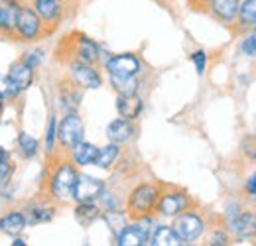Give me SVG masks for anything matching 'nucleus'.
Here are the masks:
<instances>
[{"mask_svg": "<svg viewBox=\"0 0 256 246\" xmlns=\"http://www.w3.org/2000/svg\"><path fill=\"white\" fill-rule=\"evenodd\" d=\"M242 52H244L246 56H250V58H256V28H254V32L242 42Z\"/></svg>", "mask_w": 256, "mask_h": 246, "instance_id": "obj_32", "label": "nucleus"}, {"mask_svg": "<svg viewBox=\"0 0 256 246\" xmlns=\"http://www.w3.org/2000/svg\"><path fill=\"white\" fill-rule=\"evenodd\" d=\"M14 246H26V240L24 238H20V236H14V242H12Z\"/></svg>", "mask_w": 256, "mask_h": 246, "instance_id": "obj_38", "label": "nucleus"}, {"mask_svg": "<svg viewBox=\"0 0 256 246\" xmlns=\"http://www.w3.org/2000/svg\"><path fill=\"white\" fill-rule=\"evenodd\" d=\"M14 172H16V164L10 160V152L0 148V182L12 180Z\"/></svg>", "mask_w": 256, "mask_h": 246, "instance_id": "obj_30", "label": "nucleus"}, {"mask_svg": "<svg viewBox=\"0 0 256 246\" xmlns=\"http://www.w3.org/2000/svg\"><path fill=\"white\" fill-rule=\"evenodd\" d=\"M192 197L186 189L180 187H172L168 191H160L158 203H156V211L162 216H178L180 213L188 211L192 207Z\"/></svg>", "mask_w": 256, "mask_h": 246, "instance_id": "obj_7", "label": "nucleus"}, {"mask_svg": "<svg viewBox=\"0 0 256 246\" xmlns=\"http://www.w3.org/2000/svg\"><path fill=\"white\" fill-rule=\"evenodd\" d=\"M118 156H120V144L110 142L108 146H104V148L98 150V156H96V160H95V166L96 168H100V170H110V168L116 164Z\"/></svg>", "mask_w": 256, "mask_h": 246, "instance_id": "obj_25", "label": "nucleus"}, {"mask_svg": "<svg viewBox=\"0 0 256 246\" xmlns=\"http://www.w3.org/2000/svg\"><path fill=\"white\" fill-rule=\"evenodd\" d=\"M246 193H248V195H256V174L250 176L248 182H246Z\"/></svg>", "mask_w": 256, "mask_h": 246, "instance_id": "obj_35", "label": "nucleus"}, {"mask_svg": "<svg viewBox=\"0 0 256 246\" xmlns=\"http://www.w3.org/2000/svg\"><path fill=\"white\" fill-rule=\"evenodd\" d=\"M226 242H228V238L223 230H215L213 236L209 238V244H226Z\"/></svg>", "mask_w": 256, "mask_h": 246, "instance_id": "obj_34", "label": "nucleus"}, {"mask_svg": "<svg viewBox=\"0 0 256 246\" xmlns=\"http://www.w3.org/2000/svg\"><path fill=\"white\" fill-rule=\"evenodd\" d=\"M172 226H174V230H176V234L180 236L182 242H193V240H197L203 234L205 220L197 213H193V211L188 209V211H184V213H180V215L176 216Z\"/></svg>", "mask_w": 256, "mask_h": 246, "instance_id": "obj_8", "label": "nucleus"}, {"mask_svg": "<svg viewBox=\"0 0 256 246\" xmlns=\"http://www.w3.org/2000/svg\"><path fill=\"white\" fill-rule=\"evenodd\" d=\"M77 168L71 160V156H62L58 150L52 156H48V166H46V176L42 184V193L46 199L52 203H67L73 199V187L77 182Z\"/></svg>", "mask_w": 256, "mask_h": 246, "instance_id": "obj_1", "label": "nucleus"}, {"mask_svg": "<svg viewBox=\"0 0 256 246\" xmlns=\"http://www.w3.org/2000/svg\"><path fill=\"white\" fill-rule=\"evenodd\" d=\"M140 69H142V62L134 54H118L106 62L108 75H114V77H136Z\"/></svg>", "mask_w": 256, "mask_h": 246, "instance_id": "obj_11", "label": "nucleus"}, {"mask_svg": "<svg viewBox=\"0 0 256 246\" xmlns=\"http://www.w3.org/2000/svg\"><path fill=\"white\" fill-rule=\"evenodd\" d=\"M209 2H211V0H190V4H192L193 8H201V6L205 8Z\"/></svg>", "mask_w": 256, "mask_h": 246, "instance_id": "obj_36", "label": "nucleus"}, {"mask_svg": "<svg viewBox=\"0 0 256 246\" xmlns=\"http://www.w3.org/2000/svg\"><path fill=\"white\" fill-rule=\"evenodd\" d=\"M142 108H144V102L138 94H118V98H116V110L126 120L138 118Z\"/></svg>", "mask_w": 256, "mask_h": 246, "instance_id": "obj_19", "label": "nucleus"}, {"mask_svg": "<svg viewBox=\"0 0 256 246\" xmlns=\"http://www.w3.org/2000/svg\"><path fill=\"white\" fill-rule=\"evenodd\" d=\"M192 62L195 65V71H197V75H203V71H205V65H207V54L203 52V50H197V52H193L192 54Z\"/></svg>", "mask_w": 256, "mask_h": 246, "instance_id": "obj_31", "label": "nucleus"}, {"mask_svg": "<svg viewBox=\"0 0 256 246\" xmlns=\"http://www.w3.org/2000/svg\"><path fill=\"white\" fill-rule=\"evenodd\" d=\"M14 36L26 44L44 40L48 36L46 28H44V22L40 20V16L36 14L32 6L20 4L18 12H16V22H14Z\"/></svg>", "mask_w": 256, "mask_h": 246, "instance_id": "obj_4", "label": "nucleus"}, {"mask_svg": "<svg viewBox=\"0 0 256 246\" xmlns=\"http://www.w3.org/2000/svg\"><path fill=\"white\" fill-rule=\"evenodd\" d=\"M58 96H60V104L65 112L77 110L79 102H81V87L69 77L58 85Z\"/></svg>", "mask_w": 256, "mask_h": 246, "instance_id": "obj_15", "label": "nucleus"}, {"mask_svg": "<svg viewBox=\"0 0 256 246\" xmlns=\"http://www.w3.org/2000/svg\"><path fill=\"white\" fill-rule=\"evenodd\" d=\"M4 106H6V96H4V92H0V116L4 112Z\"/></svg>", "mask_w": 256, "mask_h": 246, "instance_id": "obj_37", "label": "nucleus"}, {"mask_svg": "<svg viewBox=\"0 0 256 246\" xmlns=\"http://www.w3.org/2000/svg\"><path fill=\"white\" fill-rule=\"evenodd\" d=\"M69 77L81 87V89H98L102 85V79L91 63L73 62L69 63Z\"/></svg>", "mask_w": 256, "mask_h": 246, "instance_id": "obj_12", "label": "nucleus"}, {"mask_svg": "<svg viewBox=\"0 0 256 246\" xmlns=\"http://www.w3.org/2000/svg\"><path fill=\"white\" fill-rule=\"evenodd\" d=\"M26 226H28V218H26L24 211L12 209L6 215L0 216V232H4L8 236H20Z\"/></svg>", "mask_w": 256, "mask_h": 246, "instance_id": "obj_17", "label": "nucleus"}, {"mask_svg": "<svg viewBox=\"0 0 256 246\" xmlns=\"http://www.w3.org/2000/svg\"><path fill=\"white\" fill-rule=\"evenodd\" d=\"M58 118L52 114L48 120V128H46V154L52 156L58 148Z\"/></svg>", "mask_w": 256, "mask_h": 246, "instance_id": "obj_29", "label": "nucleus"}, {"mask_svg": "<svg viewBox=\"0 0 256 246\" xmlns=\"http://www.w3.org/2000/svg\"><path fill=\"white\" fill-rule=\"evenodd\" d=\"M30 6L36 10L40 20L44 22V28H46L48 36L54 34V30H58V26H60V22L64 18V0H32Z\"/></svg>", "mask_w": 256, "mask_h": 246, "instance_id": "obj_9", "label": "nucleus"}, {"mask_svg": "<svg viewBox=\"0 0 256 246\" xmlns=\"http://www.w3.org/2000/svg\"><path fill=\"white\" fill-rule=\"evenodd\" d=\"M20 4H22L20 0H0V36L16 38L14 22H16V12H18Z\"/></svg>", "mask_w": 256, "mask_h": 246, "instance_id": "obj_16", "label": "nucleus"}, {"mask_svg": "<svg viewBox=\"0 0 256 246\" xmlns=\"http://www.w3.org/2000/svg\"><path fill=\"white\" fill-rule=\"evenodd\" d=\"M238 6H240V0H211L207 4V10L219 22L230 24L238 14Z\"/></svg>", "mask_w": 256, "mask_h": 246, "instance_id": "obj_18", "label": "nucleus"}, {"mask_svg": "<svg viewBox=\"0 0 256 246\" xmlns=\"http://www.w3.org/2000/svg\"><path fill=\"white\" fill-rule=\"evenodd\" d=\"M236 22L242 28L256 26V0H244L238 6V14H236Z\"/></svg>", "mask_w": 256, "mask_h": 246, "instance_id": "obj_26", "label": "nucleus"}, {"mask_svg": "<svg viewBox=\"0 0 256 246\" xmlns=\"http://www.w3.org/2000/svg\"><path fill=\"white\" fill-rule=\"evenodd\" d=\"M73 215H75L77 222L81 226H91L95 220L100 218V209L96 207L95 203H77Z\"/></svg>", "mask_w": 256, "mask_h": 246, "instance_id": "obj_24", "label": "nucleus"}, {"mask_svg": "<svg viewBox=\"0 0 256 246\" xmlns=\"http://www.w3.org/2000/svg\"><path fill=\"white\" fill-rule=\"evenodd\" d=\"M230 228L240 238H254L256 236V215L254 213H242L230 220Z\"/></svg>", "mask_w": 256, "mask_h": 246, "instance_id": "obj_21", "label": "nucleus"}, {"mask_svg": "<svg viewBox=\"0 0 256 246\" xmlns=\"http://www.w3.org/2000/svg\"><path fill=\"white\" fill-rule=\"evenodd\" d=\"M110 85L118 94H138V79L136 77H114L110 75Z\"/></svg>", "mask_w": 256, "mask_h": 246, "instance_id": "obj_28", "label": "nucleus"}, {"mask_svg": "<svg viewBox=\"0 0 256 246\" xmlns=\"http://www.w3.org/2000/svg\"><path fill=\"white\" fill-rule=\"evenodd\" d=\"M102 191H104V182L102 180L79 174L75 187H73V201H77V203H95L96 199H100Z\"/></svg>", "mask_w": 256, "mask_h": 246, "instance_id": "obj_10", "label": "nucleus"}, {"mask_svg": "<svg viewBox=\"0 0 256 246\" xmlns=\"http://www.w3.org/2000/svg\"><path fill=\"white\" fill-rule=\"evenodd\" d=\"M32 81H34V67H30L22 58L16 60V62H12V65L8 67L6 77H4V87H6L4 96L8 100L16 98L18 94H22V92L32 85Z\"/></svg>", "mask_w": 256, "mask_h": 246, "instance_id": "obj_5", "label": "nucleus"}, {"mask_svg": "<svg viewBox=\"0 0 256 246\" xmlns=\"http://www.w3.org/2000/svg\"><path fill=\"white\" fill-rule=\"evenodd\" d=\"M56 211H58L56 203H52L50 199H46L42 195V199L30 203L24 213H26V218H28V224H38V222H50L56 216Z\"/></svg>", "mask_w": 256, "mask_h": 246, "instance_id": "obj_14", "label": "nucleus"}, {"mask_svg": "<svg viewBox=\"0 0 256 246\" xmlns=\"http://www.w3.org/2000/svg\"><path fill=\"white\" fill-rule=\"evenodd\" d=\"M160 185L156 184H140L136 185L126 201V215L132 220L146 218L156 211V203L160 197Z\"/></svg>", "mask_w": 256, "mask_h": 246, "instance_id": "obj_3", "label": "nucleus"}, {"mask_svg": "<svg viewBox=\"0 0 256 246\" xmlns=\"http://www.w3.org/2000/svg\"><path fill=\"white\" fill-rule=\"evenodd\" d=\"M85 134V126L81 116L77 114V110L65 112L62 122H58V146L64 154H69L81 140Z\"/></svg>", "mask_w": 256, "mask_h": 246, "instance_id": "obj_6", "label": "nucleus"}, {"mask_svg": "<svg viewBox=\"0 0 256 246\" xmlns=\"http://www.w3.org/2000/svg\"><path fill=\"white\" fill-rule=\"evenodd\" d=\"M18 152L24 160H32L34 156H38L40 152V142L28 132H20L18 134Z\"/></svg>", "mask_w": 256, "mask_h": 246, "instance_id": "obj_27", "label": "nucleus"}, {"mask_svg": "<svg viewBox=\"0 0 256 246\" xmlns=\"http://www.w3.org/2000/svg\"><path fill=\"white\" fill-rule=\"evenodd\" d=\"M136 132V126L126 118H116L106 126V138L114 144H124Z\"/></svg>", "mask_w": 256, "mask_h": 246, "instance_id": "obj_20", "label": "nucleus"}, {"mask_svg": "<svg viewBox=\"0 0 256 246\" xmlns=\"http://www.w3.org/2000/svg\"><path fill=\"white\" fill-rule=\"evenodd\" d=\"M71 160H73V164L75 166H95V160L96 156H98V148H96L95 144H91V142H79L71 152Z\"/></svg>", "mask_w": 256, "mask_h": 246, "instance_id": "obj_22", "label": "nucleus"}, {"mask_svg": "<svg viewBox=\"0 0 256 246\" xmlns=\"http://www.w3.org/2000/svg\"><path fill=\"white\" fill-rule=\"evenodd\" d=\"M150 244H154V246H180V244H184V242H182V240H180V236L176 234L174 226H166V224H162V226H156V228H154V232L150 234Z\"/></svg>", "mask_w": 256, "mask_h": 246, "instance_id": "obj_23", "label": "nucleus"}, {"mask_svg": "<svg viewBox=\"0 0 256 246\" xmlns=\"http://www.w3.org/2000/svg\"><path fill=\"white\" fill-rule=\"evenodd\" d=\"M22 60L28 63L30 67H38L40 63H42V52H30V54H26V56H22Z\"/></svg>", "mask_w": 256, "mask_h": 246, "instance_id": "obj_33", "label": "nucleus"}, {"mask_svg": "<svg viewBox=\"0 0 256 246\" xmlns=\"http://www.w3.org/2000/svg\"><path fill=\"white\" fill-rule=\"evenodd\" d=\"M98 56H100L98 46H96L91 38H87V36L81 34V32L67 34L64 40L60 42L58 54H56V58L62 63H67V65L73 62L95 65V63L98 62Z\"/></svg>", "mask_w": 256, "mask_h": 246, "instance_id": "obj_2", "label": "nucleus"}, {"mask_svg": "<svg viewBox=\"0 0 256 246\" xmlns=\"http://www.w3.org/2000/svg\"><path fill=\"white\" fill-rule=\"evenodd\" d=\"M118 246H144L150 244V230L142 226V220H136L134 224H126L116 234Z\"/></svg>", "mask_w": 256, "mask_h": 246, "instance_id": "obj_13", "label": "nucleus"}]
</instances>
